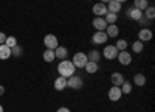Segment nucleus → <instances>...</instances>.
I'll return each instance as SVG.
<instances>
[{
	"label": "nucleus",
	"mask_w": 155,
	"mask_h": 112,
	"mask_svg": "<svg viewBox=\"0 0 155 112\" xmlns=\"http://www.w3.org/2000/svg\"><path fill=\"white\" fill-rule=\"evenodd\" d=\"M5 45L6 47H9V48H12V47H16L17 45V39L14 36H6V41H5Z\"/></svg>",
	"instance_id": "nucleus-26"
},
{
	"label": "nucleus",
	"mask_w": 155,
	"mask_h": 112,
	"mask_svg": "<svg viewBox=\"0 0 155 112\" xmlns=\"http://www.w3.org/2000/svg\"><path fill=\"white\" fill-rule=\"evenodd\" d=\"M107 39H109V37H107L106 31H96L93 34V37H92V42L93 44H106Z\"/></svg>",
	"instance_id": "nucleus-9"
},
{
	"label": "nucleus",
	"mask_w": 155,
	"mask_h": 112,
	"mask_svg": "<svg viewBox=\"0 0 155 112\" xmlns=\"http://www.w3.org/2000/svg\"><path fill=\"white\" fill-rule=\"evenodd\" d=\"M149 6V2L147 0H135L134 2V8H137V9H140V11H143L144 12V9Z\"/></svg>",
	"instance_id": "nucleus-19"
},
{
	"label": "nucleus",
	"mask_w": 155,
	"mask_h": 112,
	"mask_svg": "<svg viewBox=\"0 0 155 112\" xmlns=\"http://www.w3.org/2000/svg\"><path fill=\"white\" fill-rule=\"evenodd\" d=\"M107 11L113 12V14H118V12L121 11V3L116 2V0H110L109 5H107Z\"/></svg>",
	"instance_id": "nucleus-13"
},
{
	"label": "nucleus",
	"mask_w": 155,
	"mask_h": 112,
	"mask_svg": "<svg viewBox=\"0 0 155 112\" xmlns=\"http://www.w3.org/2000/svg\"><path fill=\"white\" fill-rule=\"evenodd\" d=\"M116 2H120V3H124V2H127V0H116Z\"/></svg>",
	"instance_id": "nucleus-36"
},
{
	"label": "nucleus",
	"mask_w": 155,
	"mask_h": 112,
	"mask_svg": "<svg viewBox=\"0 0 155 112\" xmlns=\"http://www.w3.org/2000/svg\"><path fill=\"white\" fill-rule=\"evenodd\" d=\"M87 58H88V61H92V62H98L99 58H101V55H99L98 50H92V52L87 55Z\"/></svg>",
	"instance_id": "nucleus-23"
},
{
	"label": "nucleus",
	"mask_w": 155,
	"mask_h": 112,
	"mask_svg": "<svg viewBox=\"0 0 155 112\" xmlns=\"http://www.w3.org/2000/svg\"><path fill=\"white\" fill-rule=\"evenodd\" d=\"M93 27L96 31H104L107 28V22L104 17H95L93 19Z\"/></svg>",
	"instance_id": "nucleus-11"
},
{
	"label": "nucleus",
	"mask_w": 155,
	"mask_h": 112,
	"mask_svg": "<svg viewBox=\"0 0 155 112\" xmlns=\"http://www.w3.org/2000/svg\"><path fill=\"white\" fill-rule=\"evenodd\" d=\"M144 11H146V16H144V17L149 19V20L152 22V19L155 17V9H153V6H147Z\"/></svg>",
	"instance_id": "nucleus-29"
},
{
	"label": "nucleus",
	"mask_w": 155,
	"mask_h": 112,
	"mask_svg": "<svg viewBox=\"0 0 155 112\" xmlns=\"http://www.w3.org/2000/svg\"><path fill=\"white\" fill-rule=\"evenodd\" d=\"M56 112H71V110H70L68 107H59V109H58Z\"/></svg>",
	"instance_id": "nucleus-33"
},
{
	"label": "nucleus",
	"mask_w": 155,
	"mask_h": 112,
	"mask_svg": "<svg viewBox=\"0 0 155 112\" xmlns=\"http://www.w3.org/2000/svg\"><path fill=\"white\" fill-rule=\"evenodd\" d=\"M54 56H56L58 59H65V58L68 56V50H67L65 47L58 45V47L54 48Z\"/></svg>",
	"instance_id": "nucleus-14"
},
{
	"label": "nucleus",
	"mask_w": 155,
	"mask_h": 112,
	"mask_svg": "<svg viewBox=\"0 0 155 112\" xmlns=\"http://www.w3.org/2000/svg\"><path fill=\"white\" fill-rule=\"evenodd\" d=\"M104 19H106V22H107V25H110V23H115L116 20H118V16L116 14H113V12H106V16H104Z\"/></svg>",
	"instance_id": "nucleus-24"
},
{
	"label": "nucleus",
	"mask_w": 155,
	"mask_h": 112,
	"mask_svg": "<svg viewBox=\"0 0 155 112\" xmlns=\"http://www.w3.org/2000/svg\"><path fill=\"white\" fill-rule=\"evenodd\" d=\"M134 84L135 86H144L146 84V76H144V75L143 73H137L135 75V76H134Z\"/></svg>",
	"instance_id": "nucleus-21"
},
{
	"label": "nucleus",
	"mask_w": 155,
	"mask_h": 112,
	"mask_svg": "<svg viewBox=\"0 0 155 112\" xmlns=\"http://www.w3.org/2000/svg\"><path fill=\"white\" fill-rule=\"evenodd\" d=\"M92 11H93V14H95L96 17H104V16H106V12H107V5L99 2V3L93 5Z\"/></svg>",
	"instance_id": "nucleus-7"
},
{
	"label": "nucleus",
	"mask_w": 155,
	"mask_h": 112,
	"mask_svg": "<svg viewBox=\"0 0 155 112\" xmlns=\"http://www.w3.org/2000/svg\"><path fill=\"white\" fill-rule=\"evenodd\" d=\"M120 89H121L123 93H130V92H132V84L127 83V81H124V83L120 86Z\"/></svg>",
	"instance_id": "nucleus-28"
},
{
	"label": "nucleus",
	"mask_w": 155,
	"mask_h": 112,
	"mask_svg": "<svg viewBox=\"0 0 155 112\" xmlns=\"http://www.w3.org/2000/svg\"><path fill=\"white\" fill-rule=\"evenodd\" d=\"M116 59L120 61V64L123 66H129L132 62V55L126 52V50H123V52H118V56H116Z\"/></svg>",
	"instance_id": "nucleus-6"
},
{
	"label": "nucleus",
	"mask_w": 155,
	"mask_h": 112,
	"mask_svg": "<svg viewBox=\"0 0 155 112\" xmlns=\"http://www.w3.org/2000/svg\"><path fill=\"white\" fill-rule=\"evenodd\" d=\"M3 93H5V87H3V86H0V97H2Z\"/></svg>",
	"instance_id": "nucleus-34"
},
{
	"label": "nucleus",
	"mask_w": 155,
	"mask_h": 112,
	"mask_svg": "<svg viewBox=\"0 0 155 112\" xmlns=\"http://www.w3.org/2000/svg\"><path fill=\"white\" fill-rule=\"evenodd\" d=\"M102 55H104V58L106 59H115L116 56H118V50H116V47L115 45H107L106 48H104V52H102Z\"/></svg>",
	"instance_id": "nucleus-8"
},
{
	"label": "nucleus",
	"mask_w": 155,
	"mask_h": 112,
	"mask_svg": "<svg viewBox=\"0 0 155 112\" xmlns=\"http://www.w3.org/2000/svg\"><path fill=\"white\" fill-rule=\"evenodd\" d=\"M44 45H45L48 50H54V48L59 45L58 37H56L54 34H47V36L44 37Z\"/></svg>",
	"instance_id": "nucleus-4"
},
{
	"label": "nucleus",
	"mask_w": 155,
	"mask_h": 112,
	"mask_svg": "<svg viewBox=\"0 0 155 112\" xmlns=\"http://www.w3.org/2000/svg\"><path fill=\"white\" fill-rule=\"evenodd\" d=\"M42 56H44V61H45V62H53V61L56 59V56H54V50H48V48L44 52Z\"/></svg>",
	"instance_id": "nucleus-20"
},
{
	"label": "nucleus",
	"mask_w": 155,
	"mask_h": 112,
	"mask_svg": "<svg viewBox=\"0 0 155 112\" xmlns=\"http://www.w3.org/2000/svg\"><path fill=\"white\" fill-rule=\"evenodd\" d=\"M23 53V48L20 45H16V47H12L11 48V56H16V58H20Z\"/></svg>",
	"instance_id": "nucleus-25"
},
{
	"label": "nucleus",
	"mask_w": 155,
	"mask_h": 112,
	"mask_svg": "<svg viewBox=\"0 0 155 112\" xmlns=\"http://www.w3.org/2000/svg\"><path fill=\"white\" fill-rule=\"evenodd\" d=\"M85 70H87V73H96L98 72V62H92V61H88L87 64H85V67H84Z\"/></svg>",
	"instance_id": "nucleus-22"
},
{
	"label": "nucleus",
	"mask_w": 155,
	"mask_h": 112,
	"mask_svg": "<svg viewBox=\"0 0 155 112\" xmlns=\"http://www.w3.org/2000/svg\"><path fill=\"white\" fill-rule=\"evenodd\" d=\"M11 56V48L6 47L5 44H0V59L5 61V59H9Z\"/></svg>",
	"instance_id": "nucleus-18"
},
{
	"label": "nucleus",
	"mask_w": 155,
	"mask_h": 112,
	"mask_svg": "<svg viewBox=\"0 0 155 112\" xmlns=\"http://www.w3.org/2000/svg\"><path fill=\"white\" fill-rule=\"evenodd\" d=\"M82 86H84V81L78 75H71L70 78H67V87H70V89L79 90V89H82Z\"/></svg>",
	"instance_id": "nucleus-2"
},
{
	"label": "nucleus",
	"mask_w": 155,
	"mask_h": 112,
	"mask_svg": "<svg viewBox=\"0 0 155 112\" xmlns=\"http://www.w3.org/2000/svg\"><path fill=\"white\" fill-rule=\"evenodd\" d=\"M0 112H3V106L2 104H0Z\"/></svg>",
	"instance_id": "nucleus-37"
},
{
	"label": "nucleus",
	"mask_w": 155,
	"mask_h": 112,
	"mask_svg": "<svg viewBox=\"0 0 155 112\" xmlns=\"http://www.w3.org/2000/svg\"><path fill=\"white\" fill-rule=\"evenodd\" d=\"M71 62L74 64V67L84 69V67H85V64L88 62V58H87V55H85V53H82V52H78V53H74V56H73Z\"/></svg>",
	"instance_id": "nucleus-3"
},
{
	"label": "nucleus",
	"mask_w": 155,
	"mask_h": 112,
	"mask_svg": "<svg viewBox=\"0 0 155 112\" xmlns=\"http://www.w3.org/2000/svg\"><path fill=\"white\" fill-rule=\"evenodd\" d=\"M121 95H123V92H121V89L118 86H112L110 89H109V100L110 101H118V100H121Z\"/></svg>",
	"instance_id": "nucleus-5"
},
{
	"label": "nucleus",
	"mask_w": 155,
	"mask_h": 112,
	"mask_svg": "<svg viewBox=\"0 0 155 112\" xmlns=\"http://www.w3.org/2000/svg\"><path fill=\"white\" fill-rule=\"evenodd\" d=\"M150 39H152V31H150L149 28H141L140 33H138V41L147 42V41H150Z\"/></svg>",
	"instance_id": "nucleus-12"
},
{
	"label": "nucleus",
	"mask_w": 155,
	"mask_h": 112,
	"mask_svg": "<svg viewBox=\"0 0 155 112\" xmlns=\"http://www.w3.org/2000/svg\"><path fill=\"white\" fill-rule=\"evenodd\" d=\"M110 81H112V84L113 86H121L123 83H124V76L120 73V72H115V73H112V76H110Z\"/></svg>",
	"instance_id": "nucleus-16"
},
{
	"label": "nucleus",
	"mask_w": 155,
	"mask_h": 112,
	"mask_svg": "<svg viewBox=\"0 0 155 112\" xmlns=\"http://www.w3.org/2000/svg\"><path fill=\"white\" fill-rule=\"evenodd\" d=\"M126 14H127V17L129 19H134V20H140L141 17H143L144 14H143V11H140V9H137V8H129L127 11H126Z\"/></svg>",
	"instance_id": "nucleus-10"
},
{
	"label": "nucleus",
	"mask_w": 155,
	"mask_h": 112,
	"mask_svg": "<svg viewBox=\"0 0 155 112\" xmlns=\"http://www.w3.org/2000/svg\"><path fill=\"white\" fill-rule=\"evenodd\" d=\"M116 50H118V52H123V50H126L127 48V41L126 39H120L118 42H116Z\"/></svg>",
	"instance_id": "nucleus-30"
},
{
	"label": "nucleus",
	"mask_w": 155,
	"mask_h": 112,
	"mask_svg": "<svg viewBox=\"0 0 155 112\" xmlns=\"http://www.w3.org/2000/svg\"><path fill=\"white\" fill-rule=\"evenodd\" d=\"M104 31H106L107 37H116V36H118V33H120V28L116 27L115 23H110V25H107V28Z\"/></svg>",
	"instance_id": "nucleus-15"
},
{
	"label": "nucleus",
	"mask_w": 155,
	"mask_h": 112,
	"mask_svg": "<svg viewBox=\"0 0 155 112\" xmlns=\"http://www.w3.org/2000/svg\"><path fill=\"white\" fill-rule=\"evenodd\" d=\"M138 22H140L141 25H143V28H146V27H144V25H149V23H150V20H149V19H146L144 16H143V17H141V19H140Z\"/></svg>",
	"instance_id": "nucleus-31"
},
{
	"label": "nucleus",
	"mask_w": 155,
	"mask_h": 112,
	"mask_svg": "<svg viewBox=\"0 0 155 112\" xmlns=\"http://www.w3.org/2000/svg\"><path fill=\"white\" fill-rule=\"evenodd\" d=\"M74 64L68 59H62L58 66V72H59V76H64V78H70L71 75H74Z\"/></svg>",
	"instance_id": "nucleus-1"
},
{
	"label": "nucleus",
	"mask_w": 155,
	"mask_h": 112,
	"mask_svg": "<svg viewBox=\"0 0 155 112\" xmlns=\"http://www.w3.org/2000/svg\"><path fill=\"white\" fill-rule=\"evenodd\" d=\"M143 42L141 41H135L134 44H132V50H134V53H141L143 52Z\"/></svg>",
	"instance_id": "nucleus-27"
},
{
	"label": "nucleus",
	"mask_w": 155,
	"mask_h": 112,
	"mask_svg": "<svg viewBox=\"0 0 155 112\" xmlns=\"http://www.w3.org/2000/svg\"><path fill=\"white\" fill-rule=\"evenodd\" d=\"M99 2H101V3H109L110 0H99Z\"/></svg>",
	"instance_id": "nucleus-35"
},
{
	"label": "nucleus",
	"mask_w": 155,
	"mask_h": 112,
	"mask_svg": "<svg viewBox=\"0 0 155 112\" xmlns=\"http://www.w3.org/2000/svg\"><path fill=\"white\" fill-rule=\"evenodd\" d=\"M5 41H6V34L3 31H0V44H5Z\"/></svg>",
	"instance_id": "nucleus-32"
},
{
	"label": "nucleus",
	"mask_w": 155,
	"mask_h": 112,
	"mask_svg": "<svg viewBox=\"0 0 155 112\" xmlns=\"http://www.w3.org/2000/svg\"><path fill=\"white\" fill-rule=\"evenodd\" d=\"M67 87V78H64V76H58L54 80V89L56 90H64Z\"/></svg>",
	"instance_id": "nucleus-17"
}]
</instances>
